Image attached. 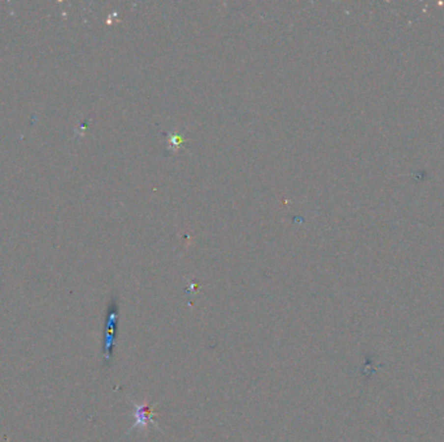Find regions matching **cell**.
Instances as JSON below:
<instances>
[{"instance_id": "1", "label": "cell", "mask_w": 444, "mask_h": 442, "mask_svg": "<svg viewBox=\"0 0 444 442\" xmlns=\"http://www.w3.org/2000/svg\"><path fill=\"white\" fill-rule=\"evenodd\" d=\"M117 324V310L116 308L111 309L108 312V320H107V334H106V353L107 359L111 357L112 352V340L114 338V330Z\"/></svg>"}, {"instance_id": "2", "label": "cell", "mask_w": 444, "mask_h": 442, "mask_svg": "<svg viewBox=\"0 0 444 442\" xmlns=\"http://www.w3.org/2000/svg\"><path fill=\"white\" fill-rule=\"evenodd\" d=\"M135 420L137 424L140 427H146L152 421V411L148 406H137L135 410Z\"/></svg>"}]
</instances>
